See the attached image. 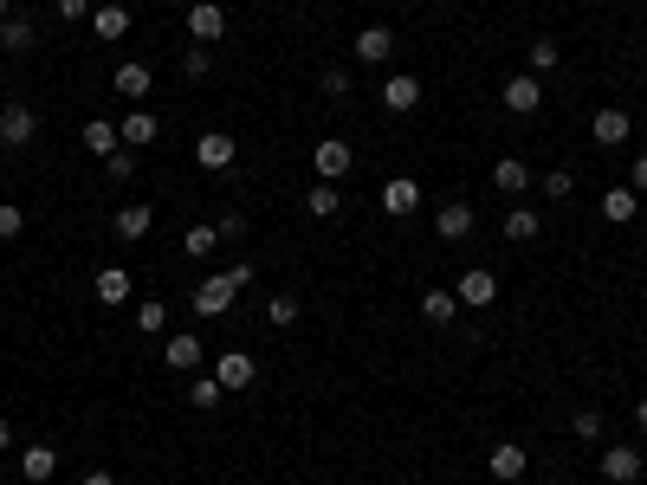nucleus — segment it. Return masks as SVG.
<instances>
[{"mask_svg":"<svg viewBox=\"0 0 647 485\" xmlns=\"http://www.w3.org/2000/svg\"><path fill=\"white\" fill-rule=\"evenodd\" d=\"M59 20H91V0H59Z\"/></svg>","mask_w":647,"mask_h":485,"instance_id":"obj_42","label":"nucleus"},{"mask_svg":"<svg viewBox=\"0 0 647 485\" xmlns=\"http://www.w3.org/2000/svg\"><path fill=\"white\" fill-rule=\"evenodd\" d=\"M298 317H305V304H298V298H266V324L272 330H292Z\"/></svg>","mask_w":647,"mask_h":485,"instance_id":"obj_31","label":"nucleus"},{"mask_svg":"<svg viewBox=\"0 0 647 485\" xmlns=\"http://www.w3.org/2000/svg\"><path fill=\"white\" fill-rule=\"evenodd\" d=\"M91 33H98V39H123V33H130V7H123V0L91 7Z\"/></svg>","mask_w":647,"mask_h":485,"instance_id":"obj_17","label":"nucleus"},{"mask_svg":"<svg viewBox=\"0 0 647 485\" xmlns=\"http://www.w3.org/2000/svg\"><path fill=\"white\" fill-rule=\"evenodd\" d=\"M453 298H460L466 311H486V304L499 298V279H492L486 266H466V272H460V285H453Z\"/></svg>","mask_w":647,"mask_h":485,"instance_id":"obj_6","label":"nucleus"},{"mask_svg":"<svg viewBox=\"0 0 647 485\" xmlns=\"http://www.w3.org/2000/svg\"><path fill=\"white\" fill-rule=\"evenodd\" d=\"M182 72H188V78H208V72H214V46H188V52H182Z\"/></svg>","mask_w":647,"mask_h":485,"instance_id":"obj_34","label":"nucleus"},{"mask_svg":"<svg viewBox=\"0 0 647 485\" xmlns=\"http://www.w3.org/2000/svg\"><path fill=\"white\" fill-rule=\"evenodd\" d=\"M421 7H440V0H421Z\"/></svg>","mask_w":647,"mask_h":485,"instance_id":"obj_49","label":"nucleus"},{"mask_svg":"<svg viewBox=\"0 0 647 485\" xmlns=\"http://www.w3.org/2000/svg\"><path fill=\"white\" fill-rule=\"evenodd\" d=\"M499 104L512 110V117H538V110H544V85H538V72H518V78H505Z\"/></svg>","mask_w":647,"mask_h":485,"instance_id":"obj_3","label":"nucleus"},{"mask_svg":"<svg viewBox=\"0 0 647 485\" xmlns=\"http://www.w3.org/2000/svg\"><path fill=\"white\" fill-rule=\"evenodd\" d=\"M544 194H550V201H570V194H576V175L570 169H550L544 175Z\"/></svg>","mask_w":647,"mask_h":485,"instance_id":"obj_37","label":"nucleus"},{"mask_svg":"<svg viewBox=\"0 0 647 485\" xmlns=\"http://www.w3.org/2000/svg\"><path fill=\"white\" fill-rule=\"evenodd\" d=\"M0 52H33V20H26V13H13V20L0 26Z\"/></svg>","mask_w":647,"mask_h":485,"instance_id":"obj_27","label":"nucleus"},{"mask_svg":"<svg viewBox=\"0 0 647 485\" xmlns=\"http://www.w3.org/2000/svg\"><path fill=\"white\" fill-rule=\"evenodd\" d=\"M492 188H499V194H525V188H531V169H525L518 156H505L499 169H492Z\"/></svg>","mask_w":647,"mask_h":485,"instance_id":"obj_26","label":"nucleus"},{"mask_svg":"<svg viewBox=\"0 0 647 485\" xmlns=\"http://www.w3.org/2000/svg\"><path fill=\"white\" fill-rule=\"evenodd\" d=\"M473 227H479L473 201H447V207H440V214H434V233H440V240H466V233H473Z\"/></svg>","mask_w":647,"mask_h":485,"instance_id":"obj_13","label":"nucleus"},{"mask_svg":"<svg viewBox=\"0 0 647 485\" xmlns=\"http://www.w3.org/2000/svg\"><path fill=\"white\" fill-rule=\"evenodd\" d=\"M486 466H492V479H525V466H531V453L518 447V440H499V447L486 453Z\"/></svg>","mask_w":647,"mask_h":485,"instance_id":"obj_16","label":"nucleus"},{"mask_svg":"<svg viewBox=\"0 0 647 485\" xmlns=\"http://www.w3.org/2000/svg\"><path fill=\"white\" fill-rule=\"evenodd\" d=\"M0 447H13V421H0Z\"/></svg>","mask_w":647,"mask_h":485,"instance_id":"obj_46","label":"nucleus"},{"mask_svg":"<svg viewBox=\"0 0 647 485\" xmlns=\"http://www.w3.org/2000/svg\"><path fill=\"white\" fill-rule=\"evenodd\" d=\"M421 104V78H408V72H395V78H382V110H395V117H408V110Z\"/></svg>","mask_w":647,"mask_h":485,"instance_id":"obj_14","label":"nucleus"},{"mask_svg":"<svg viewBox=\"0 0 647 485\" xmlns=\"http://www.w3.org/2000/svg\"><path fill=\"white\" fill-rule=\"evenodd\" d=\"M589 136H596V143L602 149H622L628 143V136H635V117H628V110H596V123H589Z\"/></svg>","mask_w":647,"mask_h":485,"instance_id":"obj_10","label":"nucleus"},{"mask_svg":"<svg viewBox=\"0 0 647 485\" xmlns=\"http://www.w3.org/2000/svg\"><path fill=\"white\" fill-rule=\"evenodd\" d=\"M233 291H240V285H233L227 272H214V279L195 285V298H188V304H195V317H227L233 311Z\"/></svg>","mask_w":647,"mask_h":485,"instance_id":"obj_5","label":"nucleus"},{"mask_svg":"<svg viewBox=\"0 0 647 485\" xmlns=\"http://www.w3.org/2000/svg\"><path fill=\"white\" fill-rule=\"evenodd\" d=\"M13 20V0H0V26H7Z\"/></svg>","mask_w":647,"mask_h":485,"instance_id":"obj_47","label":"nucleus"},{"mask_svg":"<svg viewBox=\"0 0 647 485\" xmlns=\"http://www.w3.org/2000/svg\"><path fill=\"white\" fill-rule=\"evenodd\" d=\"M220 395H227V388H220L214 376H195V388H188V408H220Z\"/></svg>","mask_w":647,"mask_h":485,"instance_id":"obj_33","label":"nucleus"},{"mask_svg":"<svg viewBox=\"0 0 647 485\" xmlns=\"http://www.w3.org/2000/svg\"><path fill=\"white\" fill-rule=\"evenodd\" d=\"M233 156H240V143H233L227 130L195 136V162H201V169H233Z\"/></svg>","mask_w":647,"mask_h":485,"instance_id":"obj_11","label":"nucleus"},{"mask_svg":"<svg viewBox=\"0 0 647 485\" xmlns=\"http://www.w3.org/2000/svg\"><path fill=\"white\" fill-rule=\"evenodd\" d=\"M188 39H195V46H220V39H227V7H220V0H195V7H188Z\"/></svg>","mask_w":647,"mask_h":485,"instance_id":"obj_2","label":"nucleus"},{"mask_svg":"<svg viewBox=\"0 0 647 485\" xmlns=\"http://www.w3.org/2000/svg\"><path fill=\"white\" fill-rule=\"evenodd\" d=\"M91 291H98V304H130V272H123V266H104L98 272V279H91Z\"/></svg>","mask_w":647,"mask_h":485,"instance_id":"obj_18","label":"nucleus"},{"mask_svg":"<svg viewBox=\"0 0 647 485\" xmlns=\"http://www.w3.org/2000/svg\"><path fill=\"white\" fill-rule=\"evenodd\" d=\"M453 311H460L453 285H428V291H421V317H428V324H453Z\"/></svg>","mask_w":647,"mask_h":485,"instance_id":"obj_20","label":"nucleus"},{"mask_svg":"<svg viewBox=\"0 0 647 485\" xmlns=\"http://www.w3.org/2000/svg\"><path fill=\"white\" fill-rule=\"evenodd\" d=\"M570 434H576V440H602V414H596V408H576Z\"/></svg>","mask_w":647,"mask_h":485,"instance_id":"obj_36","label":"nucleus"},{"mask_svg":"<svg viewBox=\"0 0 647 485\" xmlns=\"http://www.w3.org/2000/svg\"><path fill=\"white\" fill-rule=\"evenodd\" d=\"M26 227V214H20V207H13V201H0V240H13V233H20Z\"/></svg>","mask_w":647,"mask_h":485,"instance_id":"obj_39","label":"nucleus"},{"mask_svg":"<svg viewBox=\"0 0 647 485\" xmlns=\"http://www.w3.org/2000/svg\"><path fill=\"white\" fill-rule=\"evenodd\" d=\"M110 85H117V97H136V104H143V97H149V85H156V78H149V65L123 59V65H117V78H110Z\"/></svg>","mask_w":647,"mask_h":485,"instance_id":"obj_19","label":"nucleus"},{"mask_svg":"<svg viewBox=\"0 0 647 485\" xmlns=\"http://www.w3.org/2000/svg\"><path fill=\"white\" fill-rule=\"evenodd\" d=\"M149 220H156V214H149V201H123L117 207V240H143Z\"/></svg>","mask_w":647,"mask_h":485,"instance_id":"obj_23","label":"nucleus"},{"mask_svg":"<svg viewBox=\"0 0 647 485\" xmlns=\"http://www.w3.org/2000/svg\"><path fill=\"white\" fill-rule=\"evenodd\" d=\"M253 376H259V369H253V356H246V350H220L214 356V382L227 388V395H233V388H253Z\"/></svg>","mask_w":647,"mask_h":485,"instance_id":"obj_8","label":"nucleus"},{"mask_svg":"<svg viewBox=\"0 0 647 485\" xmlns=\"http://www.w3.org/2000/svg\"><path fill=\"white\" fill-rule=\"evenodd\" d=\"M641 363H647V350H641Z\"/></svg>","mask_w":647,"mask_h":485,"instance_id":"obj_50","label":"nucleus"},{"mask_svg":"<svg viewBox=\"0 0 647 485\" xmlns=\"http://www.w3.org/2000/svg\"><path fill=\"white\" fill-rule=\"evenodd\" d=\"M33 136H39L33 104H7V110H0V143H7V149H26Z\"/></svg>","mask_w":647,"mask_h":485,"instance_id":"obj_7","label":"nucleus"},{"mask_svg":"<svg viewBox=\"0 0 647 485\" xmlns=\"http://www.w3.org/2000/svg\"><path fill=\"white\" fill-rule=\"evenodd\" d=\"M628 188H635V194H647V149L635 156V182H628Z\"/></svg>","mask_w":647,"mask_h":485,"instance_id":"obj_43","label":"nucleus"},{"mask_svg":"<svg viewBox=\"0 0 647 485\" xmlns=\"http://www.w3.org/2000/svg\"><path fill=\"white\" fill-rule=\"evenodd\" d=\"M117 143H123V136H117V123H104V117H91L85 123V149H91V156H117Z\"/></svg>","mask_w":647,"mask_h":485,"instance_id":"obj_25","label":"nucleus"},{"mask_svg":"<svg viewBox=\"0 0 647 485\" xmlns=\"http://www.w3.org/2000/svg\"><path fill=\"white\" fill-rule=\"evenodd\" d=\"M117 136H123V143H130V149H143V143H156V136H162V123L149 117V110H130V117L117 123Z\"/></svg>","mask_w":647,"mask_h":485,"instance_id":"obj_22","label":"nucleus"},{"mask_svg":"<svg viewBox=\"0 0 647 485\" xmlns=\"http://www.w3.org/2000/svg\"><path fill=\"white\" fill-rule=\"evenodd\" d=\"M350 46H356V59H363V65H389L395 59V33H389V26H363Z\"/></svg>","mask_w":647,"mask_h":485,"instance_id":"obj_12","label":"nucleus"},{"mask_svg":"<svg viewBox=\"0 0 647 485\" xmlns=\"http://www.w3.org/2000/svg\"><path fill=\"white\" fill-rule=\"evenodd\" d=\"M324 97H337V104H343V97H350V72H324Z\"/></svg>","mask_w":647,"mask_h":485,"instance_id":"obj_40","label":"nucleus"},{"mask_svg":"<svg viewBox=\"0 0 647 485\" xmlns=\"http://www.w3.org/2000/svg\"><path fill=\"white\" fill-rule=\"evenodd\" d=\"M214 233H220V240H240V233H246V214H220Z\"/></svg>","mask_w":647,"mask_h":485,"instance_id":"obj_41","label":"nucleus"},{"mask_svg":"<svg viewBox=\"0 0 647 485\" xmlns=\"http://www.w3.org/2000/svg\"><path fill=\"white\" fill-rule=\"evenodd\" d=\"M136 330H143V337L169 330V304H162V298H143V304H136Z\"/></svg>","mask_w":647,"mask_h":485,"instance_id":"obj_29","label":"nucleus"},{"mask_svg":"<svg viewBox=\"0 0 647 485\" xmlns=\"http://www.w3.org/2000/svg\"><path fill=\"white\" fill-rule=\"evenodd\" d=\"M563 52H557V39H531V72H550Z\"/></svg>","mask_w":647,"mask_h":485,"instance_id":"obj_38","label":"nucleus"},{"mask_svg":"<svg viewBox=\"0 0 647 485\" xmlns=\"http://www.w3.org/2000/svg\"><path fill=\"white\" fill-rule=\"evenodd\" d=\"M214 246H220V233L208 227V220H201V227H188V233H182V253H188V259H208Z\"/></svg>","mask_w":647,"mask_h":485,"instance_id":"obj_30","label":"nucleus"},{"mask_svg":"<svg viewBox=\"0 0 647 485\" xmlns=\"http://www.w3.org/2000/svg\"><path fill=\"white\" fill-rule=\"evenodd\" d=\"M311 169H318V182H343L356 169V149L343 136H324V143H311Z\"/></svg>","mask_w":647,"mask_h":485,"instance_id":"obj_1","label":"nucleus"},{"mask_svg":"<svg viewBox=\"0 0 647 485\" xmlns=\"http://www.w3.org/2000/svg\"><path fill=\"white\" fill-rule=\"evenodd\" d=\"M305 207H311V214H318V220H330V214H337V207H343V194H337V182H318V188L305 194Z\"/></svg>","mask_w":647,"mask_h":485,"instance_id":"obj_32","label":"nucleus"},{"mask_svg":"<svg viewBox=\"0 0 647 485\" xmlns=\"http://www.w3.org/2000/svg\"><path fill=\"white\" fill-rule=\"evenodd\" d=\"M635 427H641V434H647V395L635 401Z\"/></svg>","mask_w":647,"mask_h":485,"instance_id":"obj_45","label":"nucleus"},{"mask_svg":"<svg viewBox=\"0 0 647 485\" xmlns=\"http://www.w3.org/2000/svg\"><path fill=\"white\" fill-rule=\"evenodd\" d=\"M162 356H169V369H175V376H188V369H201V356H208V343H201L195 330H175V337L162 343Z\"/></svg>","mask_w":647,"mask_h":485,"instance_id":"obj_9","label":"nucleus"},{"mask_svg":"<svg viewBox=\"0 0 647 485\" xmlns=\"http://www.w3.org/2000/svg\"><path fill=\"white\" fill-rule=\"evenodd\" d=\"M538 233H544V214H538V207H512V214H505V240H512V246L538 240Z\"/></svg>","mask_w":647,"mask_h":485,"instance_id":"obj_21","label":"nucleus"},{"mask_svg":"<svg viewBox=\"0 0 647 485\" xmlns=\"http://www.w3.org/2000/svg\"><path fill=\"white\" fill-rule=\"evenodd\" d=\"M602 479L609 485H635L641 479V453L635 447H602Z\"/></svg>","mask_w":647,"mask_h":485,"instance_id":"obj_15","label":"nucleus"},{"mask_svg":"<svg viewBox=\"0 0 647 485\" xmlns=\"http://www.w3.org/2000/svg\"><path fill=\"white\" fill-rule=\"evenodd\" d=\"M635 201H641V194L635 188H609V194H602V220H615V227H628V220H635Z\"/></svg>","mask_w":647,"mask_h":485,"instance_id":"obj_24","label":"nucleus"},{"mask_svg":"<svg viewBox=\"0 0 647 485\" xmlns=\"http://www.w3.org/2000/svg\"><path fill=\"white\" fill-rule=\"evenodd\" d=\"M85 485H117V479H110L104 466H91V473H85Z\"/></svg>","mask_w":647,"mask_h":485,"instance_id":"obj_44","label":"nucleus"},{"mask_svg":"<svg viewBox=\"0 0 647 485\" xmlns=\"http://www.w3.org/2000/svg\"><path fill=\"white\" fill-rule=\"evenodd\" d=\"M20 473L26 479H52V473H59V453H52V447H26L20 453Z\"/></svg>","mask_w":647,"mask_h":485,"instance_id":"obj_28","label":"nucleus"},{"mask_svg":"<svg viewBox=\"0 0 647 485\" xmlns=\"http://www.w3.org/2000/svg\"><path fill=\"white\" fill-rule=\"evenodd\" d=\"M104 175H110V188H117V182H130V175H136V156H130V149L104 156Z\"/></svg>","mask_w":647,"mask_h":485,"instance_id":"obj_35","label":"nucleus"},{"mask_svg":"<svg viewBox=\"0 0 647 485\" xmlns=\"http://www.w3.org/2000/svg\"><path fill=\"white\" fill-rule=\"evenodd\" d=\"M382 214H395V220H408V214H421V182L415 175H389V182H382Z\"/></svg>","mask_w":647,"mask_h":485,"instance_id":"obj_4","label":"nucleus"},{"mask_svg":"<svg viewBox=\"0 0 647 485\" xmlns=\"http://www.w3.org/2000/svg\"><path fill=\"white\" fill-rule=\"evenodd\" d=\"M26 485H52V479H26Z\"/></svg>","mask_w":647,"mask_h":485,"instance_id":"obj_48","label":"nucleus"}]
</instances>
